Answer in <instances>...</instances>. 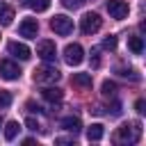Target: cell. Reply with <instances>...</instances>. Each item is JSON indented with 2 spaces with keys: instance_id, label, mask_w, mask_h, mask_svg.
I'll list each match as a JSON object with an SVG mask.
<instances>
[{
  "instance_id": "25",
  "label": "cell",
  "mask_w": 146,
  "mask_h": 146,
  "mask_svg": "<svg viewBox=\"0 0 146 146\" xmlns=\"http://www.w3.org/2000/svg\"><path fill=\"white\" fill-rule=\"evenodd\" d=\"M25 125H27L30 130H34V132H36V128H39V123H36V119H32V116H30V119L25 121Z\"/></svg>"
},
{
  "instance_id": "4",
  "label": "cell",
  "mask_w": 146,
  "mask_h": 146,
  "mask_svg": "<svg viewBox=\"0 0 146 146\" xmlns=\"http://www.w3.org/2000/svg\"><path fill=\"white\" fill-rule=\"evenodd\" d=\"M82 59H84V50L80 43H68L64 48V62L68 66H78V64H82Z\"/></svg>"
},
{
  "instance_id": "23",
  "label": "cell",
  "mask_w": 146,
  "mask_h": 146,
  "mask_svg": "<svg viewBox=\"0 0 146 146\" xmlns=\"http://www.w3.org/2000/svg\"><path fill=\"white\" fill-rule=\"evenodd\" d=\"M91 66L98 68L100 66V57H98V50H91Z\"/></svg>"
},
{
  "instance_id": "28",
  "label": "cell",
  "mask_w": 146,
  "mask_h": 146,
  "mask_svg": "<svg viewBox=\"0 0 146 146\" xmlns=\"http://www.w3.org/2000/svg\"><path fill=\"white\" fill-rule=\"evenodd\" d=\"M0 125H2V121H0Z\"/></svg>"
},
{
  "instance_id": "2",
  "label": "cell",
  "mask_w": 146,
  "mask_h": 146,
  "mask_svg": "<svg viewBox=\"0 0 146 146\" xmlns=\"http://www.w3.org/2000/svg\"><path fill=\"white\" fill-rule=\"evenodd\" d=\"M59 75H62V73H59L55 66L43 64V66H39V68L34 71V82H39V84H52V82L59 80Z\"/></svg>"
},
{
  "instance_id": "7",
  "label": "cell",
  "mask_w": 146,
  "mask_h": 146,
  "mask_svg": "<svg viewBox=\"0 0 146 146\" xmlns=\"http://www.w3.org/2000/svg\"><path fill=\"white\" fill-rule=\"evenodd\" d=\"M0 75L5 80H18L21 78V68H18V64H14L9 59H2L0 62Z\"/></svg>"
},
{
  "instance_id": "16",
  "label": "cell",
  "mask_w": 146,
  "mask_h": 146,
  "mask_svg": "<svg viewBox=\"0 0 146 146\" xmlns=\"http://www.w3.org/2000/svg\"><path fill=\"white\" fill-rule=\"evenodd\" d=\"M128 48H130L135 55H141V50H144V41H141V36H128Z\"/></svg>"
},
{
  "instance_id": "27",
  "label": "cell",
  "mask_w": 146,
  "mask_h": 146,
  "mask_svg": "<svg viewBox=\"0 0 146 146\" xmlns=\"http://www.w3.org/2000/svg\"><path fill=\"white\" fill-rule=\"evenodd\" d=\"M27 110H30V112H39V110H41V107H39V105H34V103H32V100H30V103H27Z\"/></svg>"
},
{
  "instance_id": "14",
  "label": "cell",
  "mask_w": 146,
  "mask_h": 146,
  "mask_svg": "<svg viewBox=\"0 0 146 146\" xmlns=\"http://www.w3.org/2000/svg\"><path fill=\"white\" fill-rule=\"evenodd\" d=\"M87 139L89 141H100L103 139V125L100 123H91L87 128Z\"/></svg>"
},
{
  "instance_id": "9",
  "label": "cell",
  "mask_w": 146,
  "mask_h": 146,
  "mask_svg": "<svg viewBox=\"0 0 146 146\" xmlns=\"http://www.w3.org/2000/svg\"><path fill=\"white\" fill-rule=\"evenodd\" d=\"M36 55L43 59V62H52L57 50H55V43L52 41H39L36 43Z\"/></svg>"
},
{
  "instance_id": "8",
  "label": "cell",
  "mask_w": 146,
  "mask_h": 146,
  "mask_svg": "<svg viewBox=\"0 0 146 146\" xmlns=\"http://www.w3.org/2000/svg\"><path fill=\"white\" fill-rule=\"evenodd\" d=\"M18 32H21V36H25V39H34L36 32H39L36 18H23V23L18 25Z\"/></svg>"
},
{
  "instance_id": "6",
  "label": "cell",
  "mask_w": 146,
  "mask_h": 146,
  "mask_svg": "<svg viewBox=\"0 0 146 146\" xmlns=\"http://www.w3.org/2000/svg\"><path fill=\"white\" fill-rule=\"evenodd\" d=\"M107 11H110V16L112 18H125L128 16V11H130V7H128V2H123V0H107Z\"/></svg>"
},
{
  "instance_id": "13",
  "label": "cell",
  "mask_w": 146,
  "mask_h": 146,
  "mask_svg": "<svg viewBox=\"0 0 146 146\" xmlns=\"http://www.w3.org/2000/svg\"><path fill=\"white\" fill-rule=\"evenodd\" d=\"M73 84L75 87H82V89H89L91 87V75L89 73H73Z\"/></svg>"
},
{
  "instance_id": "21",
  "label": "cell",
  "mask_w": 146,
  "mask_h": 146,
  "mask_svg": "<svg viewBox=\"0 0 146 146\" xmlns=\"http://www.w3.org/2000/svg\"><path fill=\"white\" fill-rule=\"evenodd\" d=\"M103 48H107V50H114L116 48V36H105V41H103Z\"/></svg>"
},
{
  "instance_id": "20",
  "label": "cell",
  "mask_w": 146,
  "mask_h": 146,
  "mask_svg": "<svg viewBox=\"0 0 146 146\" xmlns=\"http://www.w3.org/2000/svg\"><path fill=\"white\" fill-rule=\"evenodd\" d=\"M9 105H11V94L9 91H0V110H5Z\"/></svg>"
},
{
  "instance_id": "17",
  "label": "cell",
  "mask_w": 146,
  "mask_h": 146,
  "mask_svg": "<svg viewBox=\"0 0 146 146\" xmlns=\"http://www.w3.org/2000/svg\"><path fill=\"white\" fill-rule=\"evenodd\" d=\"M11 21H14V9L0 7V25H11Z\"/></svg>"
},
{
  "instance_id": "5",
  "label": "cell",
  "mask_w": 146,
  "mask_h": 146,
  "mask_svg": "<svg viewBox=\"0 0 146 146\" xmlns=\"http://www.w3.org/2000/svg\"><path fill=\"white\" fill-rule=\"evenodd\" d=\"M50 27H52L57 34L66 36V34H71V32H73V21H71L68 16H64V14H57V16L50 21Z\"/></svg>"
},
{
  "instance_id": "18",
  "label": "cell",
  "mask_w": 146,
  "mask_h": 146,
  "mask_svg": "<svg viewBox=\"0 0 146 146\" xmlns=\"http://www.w3.org/2000/svg\"><path fill=\"white\" fill-rule=\"evenodd\" d=\"M34 11H46L48 7H50V0H25Z\"/></svg>"
},
{
  "instance_id": "15",
  "label": "cell",
  "mask_w": 146,
  "mask_h": 146,
  "mask_svg": "<svg viewBox=\"0 0 146 146\" xmlns=\"http://www.w3.org/2000/svg\"><path fill=\"white\" fill-rule=\"evenodd\" d=\"M18 130H21V125H18V121H9V123L5 125V139H7V141H11V139H16V135H18Z\"/></svg>"
},
{
  "instance_id": "26",
  "label": "cell",
  "mask_w": 146,
  "mask_h": 146,
  "mask_svg": "<svg viewBox=\"0 0 146 146\" xmlns=\"http://www.w3.org/2000/svg\"><path fill=\"white\" fill-rule=\"evenodd\" d=\"M55 144H73V139H71V137H57Z\"/></svg>"
},
{
  "instance_id": "24",
  "label": "cell",
  "mask_w": 146,
  "mask_h": 146,
  "mask_svg": "<svg viewBox=\"0 0 146 146\" xmlns=\"http://www.w3.org/2000/svg\"><path fill=\"white\" fill-rule=\"evenodd\" d=\"M135 110H137V112H139V114H144V112H146V103H144V100H141V98H139V100H137V103H135Z\"/></svg>"
},
{
  "instance_id": "22",
  "label": "cell",
  "mask_w": 146,
  "mask_h": 146,
  "mask_svg": "<svg viewBox=\"0 0 146 146\" xmlns=\"http://www.w3.org/2000/svg\"><path fill=\"white\" fill-rule=\"evenodd\" d=\"M82 2L84 0H62V5L68 7V9H78V7H82Z\"/></svg>"
},
{
  "instance_id": "19",
  "label": "cell",
  "mask_w": 146,
  "mask_h": 146,
  "mask_svg": "<svg viewBox=\"0 0 146 146\" xmlns=\"http://www.w3.org/2000/svg\"><path fill=\"white\" fill-rule=\"evenodd\" d=\"M114 94H116V84L110 82V80H105V82H103V96H105V98H112Z\"/></svg>"
},
{
  "instance_id": "11",
  "label": "cell",
  "mask_w": 146,
  "mask_h": 146,
  "mask_svg": "<svg viewBox=\"0 0 146 146\" xmlns=\"http://www.w3.org/2000/svg\"><path fill=\"white\" fill-rule=\"evenodd\" d=\"M62 128L68 130V132H73V135H78L82 130V123H80L78 116H66V119H62Z\"/></svg>"
},
{
  "instance_id": "3",
  "label": "cell",
  "mask_w": 146,
  "mask_h": 146,
  "mask_svg": "<svg viewBox=\"0 0 146 146\" xmlns=\"http://www.w3.org/2000/svg\"><path fill=\"white\" fill-rule=\"evenodd\" d=\"M100 25H103V18H100L96 11L84 14V16H82V21H80V30H82L84 34H94V32H98V30H100Z\"/></svg>"
},
{
  "instance_id": "10",
  "label": "cell",
  "mask_w": 146,
  "mask_h": 146,
  "mask_svg": "<svg viewBox=\"0 0 146 146\" xmlns=\"http://www.w3.org/2000/svg\"><path fill=\"white\" fill-rule=\"evenodd\" d=\"M7 50H9V55H14V57H18V59H30V57H32L30 48H27L25 43H18V41H11V43L7 46Z\"/></svg>"
},
{
  "instance_id": "1",
  "label": "cell",
  "mask_w": 146,
  "mask_h": 146,
  "mask_svg": "<svg viewBox=\"0 0 146 146\" xmlns=\"http://www.w3.org/2000/svg\"><path fill=\"white\" fill-rule=\"evenodd\" d=\"M139 137H141V125L137 121L123 123L116 132V141H121V144H135V141H139Z\"/></svg>"
},
{
  "instance_id": "12",
  "label": "cell",
  "mask_w": 146,
  "mask_h": 146,
  "mask_svg": "<svg viewBox=\"0 0 146 146\" xmlns=\"http://www.w3.org/2000/svg\"><path fill=\"white\" fill-rule=\"evenodd\" d=\"M41 94H43V98H46V100H50V103H59V100L64 98V91H62V89H57V87H46Z\"/></svg>"
}]
</instances>
